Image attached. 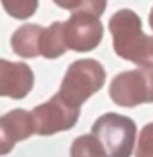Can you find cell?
<instances>
[{
    "label": "cell",
    "instance_id": "cell-1",
    "mask_svg": "<svg viewBox=\"0 0 153 157\" xmlns=\"http://www.w3.org/2000/svg\"><path fill=\"white\" fill-rule=\"evenodd\" d=\"M117 56L138 66H153V36L142 32V20L133 10L124 8L109 20Z\"/></svg>",
    "mask_w": 153,
    "mask_h": 157
},
{
    "label": "cell",
    "instance_id": "cell-2",
    "mask_svg": "<svg viewBox=\"0 0 153 157\" xmlns=\"http://www.w3.org/2000/svg\"><path fill=\"white\" fill-rule=\"evenodd\" d=\"M105 70L97 60L82 58L67 68L58 94L71 108H81L92 94L104 86Z\"/></svg>",
    "mask_w": 153,
    "mask_h": 157
},
{
    "label": "cell",
    "instance_id": "cell-3",
    "mask_svg": "<svg viewBox=\"0 0 153 157\" xmlns=\"http://www.w3.org/2000/svg\"><path fill=\"white\" fill-rule=\"evenodd\" d=\"M92 134L100 142L105 157H130L137 137V124L129 116L105 113L94 122Z\"/></svg>",
    "mask_w": 153,
    "mask_h": 157
},
{
    "label": "cell",
    "instance_id": "cell-4",
    "mask_svg": "<svg viewBox=\"0 0 153 157\" xmlns=\"http://www.w3.org/2000/svg\"><path fill=\"white\" fill-rule=\"evenodd\" d=\"M110 99L122 108L153 103V66H138L114 76L109 86Z\"/></svg>",
    "mask_w": 153,
    "mask_h": 157
},
{
    "label": "cell",
    "instance_id": "cell-5",
    "mask_svg": "<svg viewBox=\"0 0 153 157\" xmlns=\"http://www.w3.org/2000/svg\"><path fill=\"white\" fill-rule=\"evenodd\" d=\"M30 114L33 122V134L51 136L74 127L79 119L81 108H71L56 93L49 101L36 106Z\"/></svg>",
    "mask_w": 153,
    "mask_h": 157
},
{
    "label": "cell",
    "instance_id": "cell-6",
    "mask_svg": "<svg viewBox=\"0 0 153 157\" xmlns=\"http://www.w3.org/2000/svg\"><path fill=\"white\" fill-rule=\"evenodd\" d=\"M104 36V27L99 17L87 12H73L63 22V41L67 50L87 53L97 48Z\"/></svg>",
    "mask_w": 153,
    "mask_h": 157
},
{
    "label": "cell",
    "instance_id": "cell-7",
    "mask_svg": "<svg viewBox=\"0 0 153 157\" xmlns=\"http://www.w3.org/2000/svg\"><path fill=\"white\" fill-rule=\"evenodd\" d=\"M35 75L23 61H8L0 58V96L23 99L33 90Z\"/></svg>",
    "mask_w": 153,
    "mask_h": 157
},
{
    "label": "cell",
    "instance_id": "cell-8",
    "mask_svg": "<svg viewBox=\"0 0 153 157\" xmlns=\"http://www.w3.org/2000/svg\"><path fill=\"white\" fill-rule=\"evenodd\" d=\"M33 136L31 114L25 109H13L0 116V155L13 151L15 144Z\"/></svg>",
    "mask_w": 153,
    "mask_h": 157
},
{
    "label": "cell",
    "instance_id": "cell-9",
    "mask_svg": "<svg viewBox=\"0 0 153 157\" xmlns=\"http://www.w3.org/2000/svg\"><path fill=\"white\" fill-rule=\"evenodd\" d=\"M43 27L35 23H27L18 27L10 38V45L13 53L22 58H36L40 56V36Z\"/></svg>",
    "mask_w": 153,
    "mask_h": 157
},
{
    "label": "cell",
    "instance_id": "cell-10",
    "mask_svg": "<svg viewBox=\"0 0 153 157\" xmlns=\"http://www.w3.org/2000/svg\"><path fill=\"white\" fill-rule=\"evenodd\" d=\"M67 52L63 41V22H54L43 28L40 36V55L48 60H56Z\"/></svg>",
    "mask_w": 153,
    "mask_h": 157
},
{
    "label": "cell",
    "instance_id": "cell-11",
    "mask_svg": "<svg viewBox=\"0 0 153 157\" xmlns=\"http://www.w3.org/2000/svg\"><path fill=\"white\" fill-rule=\"evenodd\" d=\"M71 157H105L100 142L94 134L79 136L73 141L71 146Z\"/></svg>",
    "mask_w": 153,
    "mask_h": 157
},
{
    "label": "cell",
    "instance_id": "cell-12",
    "mask_svg": "<svg viewBox=\"0 0 153 157\" xmlns=\"http://www.w3.org/2000/svg\"><path fill=\"white\" fill-rule=\"evenodd\" d=\"M58 7L71 12H87L96 17H100L105 12L107 0H53Z\"/></svg>",
    "mask_w": 153,
    "mask_h": 157
},
{
    "label": "cell",
    "instance_id": "cell-13",
    "mask_svg": "<svg viewBox=\"0 0 153 157\" xmlns=\"http://www.w3.org/2000/svg\"><path fill=\"white\" fill-rule=\"evenodd\" d=\"M5 12L16 20H27L36 13L38 0H0Z\"/></svg>",
    "mask_w": 153,
    "mask_h": 157
},
{
    "label": "cell",
    "instance_id": "cell-14",
    "mask_svg": "<svg viewBox=\"0 0 153 157\" xmlns=\"http://www.w3.org/2000/svg\"><path fill=\"white\" fill-rule=\"evenodd\" d=\"M135 157H153V122L145 124L140 131Z\"/></svg>",
    "mask_w": 153,
    "mask_h": 157
},
{
    "label": "cell",
    "instance_id": "cell-15",
    "mask_svg": "<svg viewBox=\"0 0 153 157\" xmlns=\"http://www.w3.org/2000/svg\"><path fill=\"white\" fill-rule=\"evenodd\" d=\"M148 23H150V27H151V30H153V8H151V12H150V17H148Z\"/></svg>",
    "mask_w": 153,
    "mask_h": 157
}]
</instances>
